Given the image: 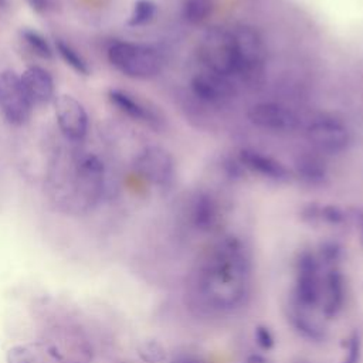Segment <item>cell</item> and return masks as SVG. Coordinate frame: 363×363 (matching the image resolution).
<instances>
[{"label": "cell", "instance_id": "cell-1", "mask_svg": "<svg viewBox=\"0 0 363 363\" xmlns=\"http://www.w3.org/2000/svg\"><path fill=\"white\" fill-rule=\"evenodd\" d=\"M251 265L237 237H224L204 257L194 275V295L211 311H231L241 305L250 289Z\"/></svg>", "mask_w": 363, "mask_h": 363}, {"label": "cell", "instance_id": "cell-2", "mask_svg": "<svg viewBox=\"0 0 363 363\" xmlns=\"http://www.w3.org/2000/svg\"><path fill=\"white\" fill-rule=\"evenodd\" d=\"M104 163L96 155L75 156L68 169V182L57 186L61 191L57 194V204L74 213L89 210L104 193Z\"/></svg>", "mask_w": 363, "mask_h": 363}, {"label": "cell", "instance_id": "cell-3", "mask_svg": "<svg viewBox=\"0 0 363 363\" xmlns=\"http://www.w3.org/2000/svg\"><path fill=\"white\" fill-rule=\"evenodd\" d=\"M106 55L119 72L135 79L153 78L163 67V60L157 50L147 44L113 41L109 44Z\"/></svg>", "mask_w": 363, "mask_h": 363}, {"label": "cell", "instance_id": "cell-4", "mask_svg": "<svg viewBox=\"0 0 363 363\" xmlns=\"http://www.w3.org/2000/svg\"><path fill=\"white\" fill-rule=\"evenodd\" d=\"M197 55L206 69L231 77L235 74V47L230 30L210 27L199 38Z\"/></svg>", "mask_w": 363, "mask_h": 363}, {"label": "cell", "instance_id": "cell-5", "mask_svg": "<svg viewBox=\"0 0 363 363\" xmlns=\"http://www.w3.org/2000/svg\"><path fill=\"white\" fill-rule=\"evenodd\" d=\"M235 47V74L242 79L255 81L264 71L265 45L252 26L240 24L231 30Z\"/></svg>", "mask_w": 363, "mask_h": 363}, {"label": "cell", "instance_id": "cell-6", "mask_svg": "<svg viewBox=\"0 0 363 363\" xmlns=\"http://www.w3.org/2000/svg\"><path fill=\"white\" fill-rule=\"evenodd\" d=\"M306 139L312 147L320 153L337 155L350 145L347 126L333 116H320L306 126Z\"/></svg>", "mask_w": 363, "mask_h": 363}, {"label": "cell", "instance_id": "cell-7", "mask_svg": "<svg viewBox=\"0 0 363 363\" xmlns=\"http://www.w3.org/2000/svg\"><path fill=\"white\" fill-rule=\"evenodd\" d=\"M30 102L20 77L14 71L0 72V112L11 125H23L31 113Z\"/></svg>", "mask_w": 363, "mask_h": 363}, {"label": "cell", "instance_id": "cell-8", "mask_svg": "<svg viewBox=\"0 0 363 363\" xmlns=\"http://www.w3.org/2000/svg\"><path fill=\"white\" fill-rule=\"evenodd\" d=\"M320 269L322 267L313 252L303 251L299 254L296 261L295 303L309 309L320 302L323 278Z\"/></svg>", "mask_w": 363, "mask_h": 363}, {"label": "cell", "instance_id": "cell-9", "mask_svg": "<svg viewBox=\"0 0 363 363\" xmlns=\"http://www.w3.org/2000/svg\"><path fill=\"white\" fill-rule=\"evenodd\" d=\"M135 170L147 183L167 187L174 179V160L169 150L159 146H147L136 156Z\"/></svg>", "mask_w": 363, "mask_h": 363}, {"label": "cell", "instance_id": "cell-10", "mask_svg": "<svg viewBox=\"0 0 363 363\" xmlns=\"http://www.w3.org/2000/svg\"><path fill=\"white\" fill-rule=\"evenodd\" d=\"M247 116L254 126L271 132H292L299 125L298 115L279 102L254 104Z\"/></svg>", "mask_w": 363, "mask_h": 363}, {"label": "cell", "instance_id": "cell-11", "mask_svg": "<svg viewBox=\"0 0 363 363\" xmlns=\"http://www.w3.org/2000/svg\"><path fill=\"white\" fill-rule=\"evenodd\" d=\"M55 116L62 135L69 140H82L88 130V115L84 105L71 95H60L55 102Z\"/></svg>", "mask_w": 363, "mask_h": 363}, {"label": "cell", "instance_id": "cell-12", "mask_svg": "<svg viewBox=\"0 0 363 363\" xmlns=\"http://www.w3.org/2000/svg\"><path fill=\"white\" fill-rule=\"evenodd\" d=\"M228 78L230 77L204 69L191 78L190 88L193 95L204 104L224 105L234 96L235 92Z\"/></svg>", "mask_w": 363, "mask_h": 363}, {"label": "cell", "instance_id": "cell-13", "mask_svg": "<svg viewBox=\"0 0 363 363\" xmlns=\"http://www.w3.org/2000/svg\"><path fill=\"white\" fill-rule=\"evenodd\" d=\"M237 159L245 170L271 182L286 183L291 180V172L282 162L259 150L248 147L241 149Z\"/></svg>", "mask_w": 363, "mask_h": 363}, {"label": "cell", "instance_id": "cell-14", "mask_svg": "<svg viewBox=\"0 0 363 363\" xmlns=\"http://www.w3.org/2000/svg\"><path fill=\"white\" fill-rule=\"evenodd\" d=\"M109 101L126 116L132 118L133 121L142 122L152 128H159L162 125V118L157 115L155 109L146 105L143 101L138 99L135 95L129 94L128 91L113 88L108 94Z\"/></svg>", "mask_w": 363, "mask_h": 363}, {"label": "cell", "instance_id": "cell-15", "mask_svg": "<svg viewBox=\"0 0 363 363\" xmlns=\"http://www.w3.org/2000/svg\"><path fill=\"white\" fill-rule=\"evenodd\" d=\"M20 81L33 105H43L51 101L54 95V81L47 69L31 65L24 69Z\"/></svg>", "mask_w": 363, "mask_h": 363}, {"label": "cell", "instance_id": "cell-16", "mask_svg": "<svg viewBox=\"0 0 363 363\" xmlns=\"http://www.w3.org/2000/svg\"><path fill=\"white\" fill-rule=\"evenodd\" d=\"M320 301L323 302V306H322L323 315L328 318L336 316L343 306V302H345L343 275L336 267L328 268L322 278Z\"/></svg>", "mask_w": 363, "mask_h": 363}, {"label": "cell", "instance_id": "cell-17", "mask_svg": "<svg viewBox=\"0 0 363 363\" xmlns=\"http://www.w3.org/2000/svg\"><path fill=\"white\" fill-rule=\"evenodd\" d=\"M295 174L308 186H323L328 182V167L323 159L312 152L299 153L295 159Z\"/></svg>", "mask_w": 363, "mask_h": 363}, {"label": "cell", "instance_id": "cell-18", "mask_svg": "<svg viewBox=\"0 0 363 363\" xmlns=\"http://www.w3.org/2000/svg\"><path fill=\"white\" fill-rule=\"evenodd\" d=\"M220 211L216 199L208 193H199L190 207L193 225L200 231H210L218 223Z\"/></svg>", "mask_w": 363, "mask_h": 363}, {"label": "cell", "instance_id": "cell-19", "mask_svg": "<svg viewBox=\"0 0 363 363\" xmlns=\"http://www.w3.org/2000/svg\"><path fill=\"white\" fill-rule=\"evenodd\" d=\"M288 319L295 330L303 337L313 342H320L322 339H325V329L306 313V308L294 302L288 312Z\"/></svg>", "mask_w": 363, "mask_h": 363}, {"label": "cell", "instance_id": "cell-20", "mask_svg": "<svg viewBox=\"0 0 363 363\" xmlns=\"http://www.w3.org/2000/svg\"><path fill=\"white\" fill-rule=\"evenodd\" d=\"M214 10V0H183L182 16L190 24H201Z\"/></svg>", "mask_w": 363, "mask_h": 363}, {"label": "cell", "instance_id": "cell-21", "mask_svg": "<svg viewBox=\"0 0 363 363\" xmlns=\"http://www.w3.org/2000/svg\"><path fill=\"white\" fill-rule=\"evenodd\" d=\"M55 48H57V52L60 54V57L64 60V62L67 65H69L75 72H78L81 75H88L89 74L88 62L69 43L58 38L55 41Z\"/></svg>", "mask_w": 363, "mask_h": 363}, {"label": "cell", "instance_id": "cell-22", "mask_svg": "<svg viewBox=\"0 0 363 363\" xmlns=\"http://www.w3.org/2000/svg\"><path fill=\"white\" fill-rule=\"evenodd\" d=\"M21 38L27 44V47L40 58L50 60L52 57V48L47 38L33 28H23L21 30Z\"/></svg>", "mask_w": 363, "mask_h": 363}, {"label": "cell", "instance_id": "cell-23", "mask_svg": "<svg viewBox=\"0 0 363 363\" xmlns=\"http://www.w3.org/2000/svg\"><path fill=\"white\" fill-rule=\"evenodd\" d=\"M157 13V6L153 0H136L132 13L128 18V26L140 27L150 23Z\"/></svg>", "mask_w": 363, "mask_h": 363}, {"label": "cell", "instance_id": "cell-24", "mask_svg": "<svg viewBox=\"0 0 363 363\" xmlns=\"http://www.w3.org/2000/svg\"><path fill=\"white\" fill-rule=\"evenodd\" d=\"M316 258H318L320 267H325L326 269L336 267V264L342 258V247L335 241L322 242Z\"/></svg>", "mask_w": 363, "mask_h": 363}, {"label": "cell", "instance_id": "cell-25", "mask_svg": "<svg viewBox=\"0 0 363 363\" xmlns=\"http://www.w3.org/2000/svg\"><path fill=\"white\" fill-rule=\"evenodd\" d=\"M138 354L146 363H160L166 357L164 347L156 340H146L139 345Z\"/></svg>", "mask_w": 363, "mask_h": 363}, {"label": "cell", "instance_id": "cell-26", "mask_svg": "<svg viewBox=\"0 0 363 363\" xmlns=\"http://www.w3.org/2000/svg\"><path fill=\"white\" fill-rule=\"evenodd\" d=\"M347 220V211L336 204H325L319 207V221L326 224L339 225Z\"/></svg>", "mask_w": 363, "mask_h": 363}, {"label": "cell", "instance_id": "cell-27", "mask_svg": "<svg viewBox=\"0 0 363 363\" xmlns=\"http://www.w3.org/2000/svg\"><path fill=\"white\" fill-rule=\"evenodd\" d=\"M346 356L342 363H359L360 360V350H362V342L357 332H353L350 337L347 339L346 345Z\"/></svg>", "mask_w": 363, "mask_h": 363}, {"label": "cell", "instance_id": "cell-28", "mask_svg": "<svg viewBox=\"0 0 363 363\" xmlns=\"http://www.w3.org/2000/svg\"><path fill=\"white\" fill-rule=\"evenodd\" d=\"M7 363H34V354L26 346H13L6 354Z\"/></svg>", "mask_w": 363, "mask_h": 363}, {"label": "cell", "instance_id": "cell-29", "mask_svg": "<svg viewBox=\"0 0 363 363\" xmlns=\"http://www.w3.org/2000/svg\"><path fill=\"white\" fill-rule=\"evenodd\" d=\"M255 340L265 350H269L274 346V336L271 330L264 325L255 328Z\"/></svg>", "mask_w": 363, "mask_h": 363}, {"label": "cell", "instance_id": "cell-30", "mask_svg": "<svg viewBox=\"0 0 363 363\" xmlns=\"http://www.w3.org/2000/svg\"><path fill=\"white\" fill-rule=\"evenodd\" d=\"M26 3L35 11V13H47L51 7V0H26Z\"/></svg>", "mask_w": 363, "mask_h": 363}, {"label": "cell", "instance_id": "cell-31", "mask_svg": "<svg viewBox=\"0 0 363 363\" xmlns=\"http://www.w3.org/2000/svg\"><path fill=\"white\" fill-rule=\"evenodd\" d=\"M347 218H350L362 230L363 235V208H352L347 211Z\"/></svg>", "mask_w": 363, "mask_h": 363}, {"label": "cell", "instance_id": "cell-32", "mask_svg": "<svg viewBox=\"0 0 363 363\" xmlns=\"http://www.w3.org/2000/svg\"><path fill=\"white\" fill-rule=\"evenodd\" d=\"M245 363H267V360L259 354H251L247 357Z\"/></svg>", "mask_w": 363, "mask_h": 363}, {"label": "cell", "instance_id": "cell-33", "mask_svg": "<svg viewBox=\"0 0 363 363\" xmlns=\"http://www.w3.org/2000/svg\"><path fill=\"white\" fill-rule=\"evenodd\" d=\"M174 363H200V362L194 360V359H190V357H186V359H179Z\"/></svg>", "mask_w": 363, "mask_h": 363}]
</instances>
